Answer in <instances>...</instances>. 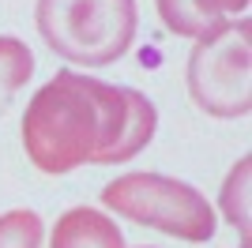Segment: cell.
Returning <instances> with one entry per match:
<instances>
[{
	"mask_svg": "<svg viewBox=\"0 0 252 248\" xmlns=\"http://www.w3.org/2000/svg\"><path fill=\"white\" fill-rule=\"evenodd\" d=\"M31 75H34V53L27 49V41L0 34V117L8 113L11 98L27 87Z\"/></svg>",
	"mask_w": 252,
	"mask_h": 248,
	"instance_id": "7",
	"label": "cell"
},
{
	"mask_svg": "<svg viewBox=\"0 0 252 248\" xmlns=\"http://www.w3.org/2000/svg\"><path fill=\"white\" fill-rule=\"evenodd\" d=\"M102 203L128 222L162 229L192 245H207L215 237L211 203L192 185L166 173H121L102 188Z\"/></svg>",
	"mask_w": 252,
	"mask_h": 248,
	"instance_id": "3",
	"label": "cell"
},
{
	"mask_svg": "<svg viewBox=\"0 0 252 248\" xmlns=\"http://www.w3.org/2000/svg\"><path fill=\"white\" fill-rule=\"evenodd\" d=\"M42 218L38 211H8V215H0V248H42Z\"/></svg>",
	"mask_w": 252,
	"mask_h": 248,
	"instance_id": "9",
	"label": "cell"
},
{
	"mask_svg": "<svg viewBox=\"0 0 252 248\" xmlns=\"http://www.w3.org/2000/svg\"><path fill=\"white\" fill-rule=\"evenodd\" d=\"M49 248H128L117 222L98 207H72L57 218Z\"/></svg>",
	"mask_w": 252,
	"mask_h": 248,
	"instance_id": "6",
	"label": "cell"
},
{
	"mask_svg": "<svg viewBox=\"0 0 252 248\" xmlns=\"http://www.w3.org/2000/svg\"><path fill=\"white\" fill-rule=\"evenodd\" d=\"M249 185H252V158L245 155L241 162L230 169V177H226V185H222V215L230 218V226L241 233V248H249Z\"/></svg>",
	"mask_w": 252,
	"mask_h": 248,
	"instance_id": "8",
	"label": "cell"
},
{
	"mask_svg": "<svg viewBox=\"0 0 252 248\" xmlns=\"http://www.w3.org/2000/svg\"><path fill=\"white\" fill-rule=\"evenodd\" d=\"M38 34L61 61L105 68L121 61L136 38V0H38Z\"/></svg>",
	"mask_w": 252,
	"mask_h": 248,
	"instance_id": "2",
	"label": "cell"
},
{
	"mask_svg": "<svg viewBox=\"0 0 252 248\" xmlns=\"http://www.w3.org/2000/svg\"><path fill=\"white\" fill-rule=\"evenodd\" d=\"M158 19L177 38H207L230 23V15H245L249 0H155Z\"/></svg>",
	"mask_w": 252,
	"mask_h": 248,
	"instance_id": "5",
	"label": "cell"
},
{
	"mask_svg": "<svg viewBox=\"0 0 252 248\" xmlns=\"http://www.w3.org/2000/svg\"><path fill=\"white\" fill-rule=\"evenodd\" d=\"M189 94L207 117L237 121L252 109V23L230 19L196 41L189 57Z\"/></svg>",
	"mask_w": 252,
	"mask_h": 248,
	"instance_id": "4",
	"label": "cell"
},
{
	"mask_svg": "<svg viewBox=\"0 0 252 248\" xmlns=\"http://www.w3.org/2000/svg\"><path fill=\"white\" fill-rule=\"evenodd\" d=\"M158 109L132 87L57 72L23 113V151L42 173L79 165H125L155 139Z\"/></svg>",
	"mask_w": 252,
	"mask_h": 248,
	"instance_id": "1",
	"label": "cell"
}]
</instances>
